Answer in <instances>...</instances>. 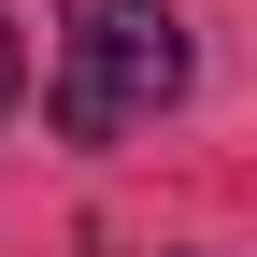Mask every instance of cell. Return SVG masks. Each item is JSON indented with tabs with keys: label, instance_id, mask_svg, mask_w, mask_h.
I'll return each mask as SVG.
<instances>
[{
	"label": "cell",
	"instance_id": "cell-1",
	"mask_svg": "<svg viewBox=\"0 0 257 257\" xmlns=\"http://www.w3.org/2000/svg\"><path fill=\"white\" fill-rule=\"evenodd\" d=\"M157 100H186V29L172 0H72V29H57V143H114V128H143Z\"/></svg>",
	"mask_w": 257,
	"mask_h": 257
},
{
	"label": "cell",
	"instance_id": "cell-2",
	"mask_svg": "<svg viewBox=\"0 0 257 257\" xmlns=\"http://www.w3.org/2000/svg\"><path fill=\"white\" fill-rule=\"evenodd\" d=\"M15 86H29V43H15V15H0V114H15Z\"/></svg>",
	"mask_w": 257,
	"mask_h": 257
}]
</instances>
